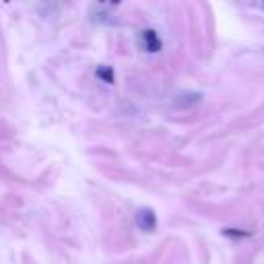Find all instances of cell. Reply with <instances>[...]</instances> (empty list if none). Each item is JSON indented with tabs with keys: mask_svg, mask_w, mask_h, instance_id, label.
Here are the masks:
<instances>
[{
	"mask_svg": "<svg viewBox=\"0 0 264 264\" xmlns=\"http://www.w3.org/2000/svg\"><path fill=\"white\" fill-rule=\"evenodd\" d=\"M95 75H97V79L103 81L105 85H114V81H116V79H114V70H112V66H108V64L97 66Z\"/></svg>",
	"mask_w": 264,
	"mask_h": 264,
	"instance_id": "3",
	"label": "cell"
},
{
	"mask_svg": "<svg viewBox=\"0 0 264 264\" xmlns=\"http://www.w3.org/2000/svg\"><path fill=\"white\" fill-rule=\"evenodd\" d=\"M136 44L145 54H159L163 50V42L155 29H140L136 35Z\"/></svg>",
	"mask_w": 264,
	"mask_h": 264,
	"instance_id": "1",
	"label": "cell"
},
{
	"mask_svg": "<svg viewBox=\"0 0 264 264\" xmlns=\"http://www.w3.org/2000/svg\"><path fill=\"white\" fill-rule=\"evenodd\" d=\"M221 233H223L225 237H229V239H248V237L254 235V233L248 231V229H235V227H225Z\"/></svg>",
	"mask_w": 264,
	"mask_h": 264,
	"instance_id": "4",
	"label": "cell"
},
{
	"mask_svg": "<svg viewBox=\"0 0 264 264\" xmlns=\"http://www.w3.org/2000/svg\"><path fill=\"white\" fill-rule=\"evenodd\" d=\"M134 225L143 233H155L157 229V213L149 206H140L134 213Z\"/></svg>",
	"mask_w": 264,
	"mask_h": 264,
	"instance_id": "2",
	"label": "cell"
},
{
	"mask_svg": "<svg viewBox=\"0 0 264 264\" xmlns=\"http://www.w3.org/2000/svg\"><path fill=\"white\" fill-rule=\"evenodd\" d=\"M105 9H108V7H99V5H95L91 11H97V15H91L93 17V21L95 23H114L112 19H110V13H105Z\"/></svg>",
	"mask_w": 264,
	"mask_h": 264,
	"instance_id": "5",
	"label": "cell"
}]
</instances>
